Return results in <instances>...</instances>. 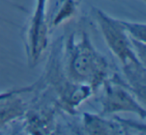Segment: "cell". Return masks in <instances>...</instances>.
Returning <instances> with one entry per match:
<instances>
[{
    "label": "cell",
    "instance_id": "obj_1",
    "mask_svg": "<svg viewBox=\"0 0 146 135\" xmlns=\"http://www.w3.org/2000/svg\"><path fill=\"white\" fill-rule=\"evenodd\" d=\"M96 17L108 47L121 62L129 83L143 94L145 87L144 65L136 55L130 36L123 28L121 21L111 18L100 10H96Z\"/></svg>",
    "mask_w": 146,
    "mask_h": 135
},
{
    "label": "cell",
    "instance_id": "obj_2",
    "mask_svg": "<svg viewBox=\"0 0 146 135\" xmlns=\"http://www.w3.org/2000/svg\"><path fill=\"white\" fill-rule=\"evenodd\" d=\"M81 37L79 42L71 43L69 47V74L74 81L96 85L106 74L107 63L96 52L87 35L83 33Z\"/></svg>",
    "mask_w": 146,
    "mask_h": 135
},
{
    "label": "cell",
    "instance_id": "obj_3",
    "mask_svg": "<svg viewBox=\"0 0 146 135\" xmlns=\"http://www.w3.org/2000/svg\"><path fill=\"white\" fill-rule=\"evenodd\" d=\"M118 111H131L145 116L144 109L136 102L132 95L118 83L108 84L103 98V112L112 113Z\"/></svg>",
    "mask_w": 146,
    "mask_h": 135
},
{
    "label": "cell",
    "instance_id": "obj_4",
    "mask_svg": "<svg viewBox=\"0 0 146 135\" xmlns=\"http://www.w3.org/2000/svg\"><path fill=\"white\" fill-rule=\"evenodd\" d=\"M85 116V127L91 134H111L112 132H117L114 126H111V123L92 115L86 114Z\"/></svg>",
    "mask_w": 146,
    "mask_h": 135
},
{
    "label": "cell",
    "instance_id": "obj_5",
    "mask_svg": "<svg viewBox=\"0 0 146 135\" xmlns=\"http://www.w3.org/2000/svg\"><path fill=\"white\" fill-rule=\"evenodd\" d=\"M121 24L126 32H128V35L131 36V38L144 42V37H145V24L144 23L139 24V23L121 21Z\"/></svg>",
    "mask_w": 146,
    "mask_h": 135
}]
</instances>
